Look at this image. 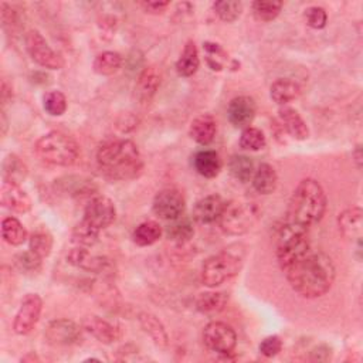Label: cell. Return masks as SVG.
<instances>
[{"label":"cell","mask_w":363,"mask_h":363,"mask_svg":"<svg viewBox=\"0 0 363 363\" xmlns=\"http://www.w3.org/2000/svg\"><path fill=\"white\" fill-rule=\"evenodd\" d=\"M43 309V301L37 294H27L16 313L13 329L17 335H28L37 325Z\"/></svg>","instance_id":"obj_11"},{"label":"cell","mask_w":363,"mask_h":363,"mask_svg":"<svg viewBox=\"0 0 363 363\" xmlns=\"http://www.w3.org/2000/svg\"><path fill=\"white\" fill-rule=\"evenodd\" d=\"M67 259L72 265H75L81 269H85V271H91V272L106 271L111 265L106 258L99 257V255H92L84 247H77V248L71 250V252L67 255Z\"/></svg>","instance_id":"obj_18"},{"label":"cell","mask_w":363,"mask_h":363,"mask_svg":"<svg viewBox=\"0 0 363 363\" xmlns=\"http://www.w3.org/2000/svg\"><path fill=\"white\" fill-rule=\"evenodd\" d=\"M311 251L308 227L286 221L279 228L277 237V259L282 271H286Z\"/></svg>","instance_id":"obj_4"},{"label":"cell","mask_w":363,"mask_h":363,"mask_svg":"<svg viewBox=\"0 0 363 363\" xmlns=\"http://www.w3.org/2000/svg\"><path fill=\"white\" fill-rule=\"evenodd\" d=\"M326 210V194L319 182L313 179L302 180L294 190L288 211L286 221L309 227L323 217Z\"/></svg>","instance_id":"obj_3"},{"label":"cell","mask_w":363,"mask_h":363,"mask_svg":"<svg viewBox=\"0 0 363 363\" xmlns=\"http://www.w3.org/2000/svg\"><path fill=\"white\" fill-rule=\"evenodd\" d=\"M339 230L345 238L354 240L360 242L362 240V227H363V211L360 207L354 206L345 210L339 214L337 218Z\"/></svg>","instance_id":"obj_17"},{"label":"cell","mask_w":363,"mask_h":363,"mask_svg":"<svg viewBox=\"0 0 363 363\" xmlns=\"http://www.w3.org/2000/svg\"><path fill=\"white\" fill-rule=\"evenodd\" d=\"M139 322L145 329V332L150 335V337L155 340L157 346H162V347L167 346V333L156 316L145 312V313H140Z\"/></svg>","instance_id":"obj_30"},{"label":"cell","mask_w":363,"mask_h":363,"mask_svg":"<svg viewBox=\"0 0 363 363\" xmlns=\"http://www.w3.org/2000/svg\"><path fill=\"white\" fill-rule=\"evenodd\" d=\"M279 119L284 123L286 132L298 139V140H303L309 136V129L305 123V121L302 119V116L298 113V111H295L294 108L289 106H282L279 109Z\"/></svg>","instance_id":"obj_22"},{"label":"cell","mask_w":363,"mask_h":363,"mask_svg":"<svg viewBox=\"0 0 363 363\" xmlns=\"http://www.w3.org/2000/svg\"><path fill=\"white\" fill-rule=\"evenodd\" d=\"M242 264V257L238 251L224 250L210 257L201 268V281L204 285L214 288L238 274Z\"/></svg>","instance_id":"obj_7"},{"label":"cell","mask_w":363,"mask_h":363,"mask_svg":"<svg viewBox=\"0 0 363 363\" xmlns=\"http://www.w3.org/2000/svg\"><path fill=\"white\" fill-rule=\"evenodd\" d=\"M160 85V74L156 67H146L135 85V95L140 104H147Z\"/></svg>","instance_id":"obj_19"},{"label":"cell","mask_w":363,"mask_h":363,"mask_svg":"<svg viewBox=\"0 0 363 363\" xmlns=\"http://www.w3.org/2000/svg\"><path fill=\"white\" fill-rule=\"evenodd\" d=\"M282 349V342L278 336H268L265 337L261 343H259V352L265 356V357H274L277 356Z\"/></svg>","instance_id":"obj_44"},{"label":"cell","mask_w":363,"mask_h":363,"mask_svg":"<svg viewBox=\"0 0 363 363\" xmlns=\"http://www.w3.org/2000/svg\"><path fill=\"white\" fill-rule=\"evenodd\" d=\"M166 234L170 240L174 241H187L193 237V223L189 217H177L166 227Z\"/></svg>","instance_id":"obj_34"},{"label":"cell","mask_w":363,"mask_h":363,"mask_svg":"<svg viewBox=\"0 0 363 363\" xmlns=\"http://www.w3.org/2000/svg\"><path fill=\"white\" fill-rule=\"evenodd\" d=\"M72 242L78 247H91L98 241L99 230L91 227L84 220L78 223L72 230Z\"/></svg>","instance_id":"obj_36"},{"label":"cell","mask_w":363,"mask_h":363,"mask_svg":"<svg viewBox=\"0 0 363 363\" xmlns=\"http://www.w3.org/2000/svg\"><path fill=\"white\" fill-rule=\"evenodd\" d=\"M228 170L235 180L245 183L252 177L254 163L248 156L234 155L228 162Z\"/></svg>","instance_id":"obj_31"},{"label":"cell","mask_w":363,"mask_h":363,"mask_svg":"<svg viewBox=\"0 0 363 363\" xmlns=\"http://www.w3.org/2000/svg\"><path fill=\"white\" fill-rule=\"evenodd\" d=\"M292 289L303 298L325 295L335 281V265L323 252H308L284 271Z\"/></svg>","instance_id":"obj_1"},{"label":"cell","mask_w":363,"mask_h":363,"mask_svg":"<svg viewBox=\"0 0 363 363\" xmlns=\"http://www.w3.org/2000/svg\"><path fill=\"white\" fill-rule=\"evenodd\" d=\"M122 65V57L115 51L101 52L94 61V71L99 75H112Z\"/></svg>","instance_id":"obj_32"},{"label":"cell","mask_w":363,"mask_h":363,"mask_svg":"<svg viewBox=\"0 0 363 363\" xmlns=\"http://www.w3.org/2000/svg\"><path fill=\"white\" fill-rule=\"evenodd\" d=\"M3 176L6 182L20 184L27 176V166L16 155H9L3 162Z\"/></svg>","instance_id":"obj_33"},{"label":"cell","mask_w":363,"mask_h":363,"mask_svg":"<svg viewBox=\"0 0 363 363\" xmlns=\"http://www.w3.org/2000/svg\"><path fill=\"white\" fill-rule=\"evenodd\" d=\"M1 204L16 213H27L31 208V199L20 187V184L13 182H3L1 184Z\"/></svg>","instance_id":"obj_15"},{"label":"cell","mask_w":363,"mask_h":363,"mask_svg":"<svg viewBox=\"0 0 363 363\" xmlns=\"http://www.w3.org/2000/svg\"><path fill=\"white\" fill-rule=\"evenodd\" d=\"M217 130V123L213 115L203 113L193 119L190 125V136L200 145H208L213 142Z\"/></svg>","instance_id":"obj_21"},{"label":"cell","mask_w":363,"mask_h":363,"mask_svg":"<svg viewBox=\"0 0 363 363\" xmlns=\"http://www.w3.org/2000/svg\"><path fill=\"white\" fill-rule=\"evenodd\" d=\"M51 248H52V237L47 230L38 228L33 231V234L30 235V251L44 258L50 255Z\"/></svg>","instance_id":"obj_35"},{"label":"cell","mask_w":363,"mask_h":363,"mask_svg":"<svg viewBox=\"0 0 363 363\" xmlns=\"http://www.w3.org/2000/svg\"><path fill=\"white\" fill-rule=\"evenodd\" d=\"M14 264L23 272H35L41 267V257H38L33 251L20 252L16 255Z\"/></svg>","instance_id":"obj_41"},{"label":"cell","mask_w":363,"mask_h":363,"mask_svg":"<svg viewBox=\"0 0 363 363\" xmlns=\"http://www.w3.org/2000/svg\"><path fill=\"white\" fill-rule=\"evenodd\" d=\"M225 201L218 194H210L199 200L193 208V217L201 224H210L220 218Z\"/></svg>","instance_id":"obj_16"},{"label":"cell","mask_w":363,"mask_h":363,"mask_svg":"<svg viewBox=\"0 0 363 363\" xmlns=\"http://www.w3.org/2000/svg\"><path fill=\"white\" fill-rule=\"evenodd\" d=\"M96 162L101 170L113 180L135 179L143 169L138 146L126 139L104 143L96 153Z\"/></svg>","instance_id":"obj_2"},{"label":"cell","mask_w":363,"mask_h":363,"mask_svg":"<svg viewBox=\"0 0 363 363\" xmlns=\"http://www.w3.org/2000/svg\"><path fill=\"white\" fill-rule=\"evenodd\" d=\"M1 235L6 242L20 245L27 240V230L16 217H6L1 221Z\"/></svg>","instance_id":"obj_29"},{"label":"cell","mask_w":363,"mask_h":363,"mask_svg":"<svg viewBox=\"0 0 363 363\" xmlns=\"http://www.w3.org/2000/svg\"><path fill=\"white\" fill-rule=\"evenodd\" d=\"M115 216L116 208L112 200L105 196H96L86 204L82 220L101 231L113 223Z\"/></svg>","instance_id":"obj_10"},{"label":"cell","mask_w":363,"mask_h":363,"mask_svg":"<svg viewBox=\"0 0 363 363\" xmlns=\"http://www.w3.org/2000/svg\"><path fill=\"white\" fill-rule=\"evenodd\" d=\"M199 65H200V58H199L197 47L191 40H189L180 54V58L176 62V71L182 77H191L199 69Z\"/></svg>","instance_id":"obj_24"},{"label":"cell","mask_w":363,"mask_h":363,"mask_svg":"<svg viewBox=\"0 0 363 363\" xmlns=\"http://www.w3.org/2000/svg\"><path fill=\"white\" fill-rule=\"evenodd\" d=\"M305 18H306V24L312 28H323L326 26L328 21V14L325 11V9L318 7V6H312L308 7L305 10Z\"/></svg>","instance_id":"obj_42"},{"label":"cell","mask_w":363,"mask_h":363,"mask_svg":"<svg viewBox=\"0 0 363 363\" xmlns=\"http://www.w3.org/2000/svg\"><path fill=\"white\" fill-rule=\"evenodd\" d=\"M228 301L225 292H204L196 301V308L204 315H216L221 312Z\"/></svg>","instance_id":"obj_27"},{"label":"cell","mask_w":363,"mask_h":363,"mask_svg":"<svg viewBox=\"0 0 363 363\" xmlns=\"http://www.w3.org/2000/svg\"><path fill=\"white\" fill-rule=\"evenodd\" d=\"M170 3L169 1H145L140 6L149 13H162Z\"/></svg>","instance_id":"obj_45"},{"label":"cell","mask_w":363,"mask_h":363,"mask_svg":"<svg viewBox=\"0 0 363 363\" xmlns=\"http://www.w3.org/2000/svg\"><path fill=\"white\" fill-rule=\"evenodd\" d=\"M240 146L245 150H259L265 146V136L258 128H245L240 138Z\"/></svg>","instance_id":"obj_38"},{"label":"cell","mask_w":363,"mask_h":363,"mask_svg":"<svg viewBox=\"0 0 363 363\" xmlns=\"http://www.w3.org/2000/svg\"><path fill=\"white\" fill-rule=\"evenodd\" d=\"M278 176L274 167L268 163H261L252 177L254 189L261 194H269L277 189Z\"/></svg>","instance_id":"obj_25"},{"label":"cell","mask_w":363,"mask_h":363,"mask_svg":"<svg viewBox=\"0 0 363 363\" xmlns=\"http://www.w3.org/2000/svg\"><path fill=\"white\" fill-rule=\"evenodd\" d=\"M269 94H271L272 101H275L279 105H285V104L294 101L295 98H298V95L301 94V88L292 79L279 78L271 85Z\"/></svg>","instance_id":"obj_26"},{"label":"cell","mask_w":363,"mask_h":363,"mask_svg":"<svg viewBox=\"0 0 363 363\" xmlns=\"http://www.w3.org/2000/svg\"><path fill=\"white\" fill-rule=\"evenodd\" d=\"M82 326L86 332H89L95 339H98L102 343H112L119 337V330L116 326H113L112 323H109L108 320L91 315L86 316L82 322Z\"/></svg>","instance_id":"obj_20"},{"label":"cell","mask_w":363,"mask_h":363,"mask_svg":"<svg viewBox=\"0 0 363 363\" xmlns=\"http://www.w3.org/2000/svg\"><path fill=\"white\" fill-rule=\"evenodd\" d=\"M193 163H194V169L197 170V173L207 179L216 177L221 169V160L216 150L197 152L193 159Z\"/></svg>","instance_id":"obj_23"},{"label":"cell","mask_w":363,"mask_h":363,"mask_svg":"<svg viewBox=\"0 0 363 363\" xmlns=\"http://www.w3.org/2000/svg\"><path fill=\"white\" fill-rule=\"evenodd\" d=\"M261 218V211L255 203L231 201L220 216V225L223 231L231 235H241L250 231Z\"/></svg>","instance_id":"obj_6"},{"label":"cell","mask_w":363,"mask_h":363,"mask_svg":"<svg viewBox=\"0 0 363 363\" xmlns=\"http://www.w3.org/2000/svg\"><path fill=\"white\" fill-rule=\"evenodd\" d=\"M255 116V102L251 96L240 95L231 99L227 108V118L235 128L245 129L251 125Z\"/></svg>","instance_id":"obj_14"},{"label":"cell","mask_w":363,"mask_h":363,"mask_svg":"<svg viewBox=\"0 0 363 363\" xmlns=\"http://www.w3.org/2000/svg\"><path fill=\"white\" fill-rule=\"evenodd\" d=\"M43 105L51 116H60L67 111V98L60 91H50L43 98Z\"/></svg>","instance_id":"obj_37"},{"label":"cell","mask_w":363,"mask_h":363,"mask_svg":"<svg viewBox=\"0 0 363 363\" xmlns=\"http://www.w3.org/2000/svg\"><path fill=\"white\" fill-rule=\"evenodd\" d=\"M282 9L281 1H254L252 11L257 20L259 21H271L274 20Z\"/></svg>","instance_id":"obj_40"},{"label":"cell","mask_w":363,"mask_h":363,"mask_svg":"<svg viewBox=\"0 0 363 363\" xmlns=\"http://www.w3.org/2000/svg\"><path fill=\"white\" fill-rule=\"evenodd\" d=\"M35 153L40 159L55 166H71L77 162L79 147L69 136L52 130L35 142Z\"/></svg>","instance_id":"obj_5"},{"label":"cell","mask_w":363,"mask_h":363,"mask_svg":"<svg viewBox=\"0 0 363 363\" xmlns=\"http://www.w3.org/2000/svg\"><path fill=\"white\" fill-rule=\"evenodd\" d=\"M153 211L163 220H174L184 211V199L176 189L160 190L153 200Z\"/></svg>","instance_id":"obj_12"},{"label":"cell","mask_w":363,"mask_h":363,"mask_svg":"<svg viewBox=\"0 0 363 363\" xmlns=\"http://www.w3.org/2000/svg\"><path fill=\"white\" fill-rule=\"evenodd\" d=\"M45 337L52 345L69 346L78 343L81 339V329L72 320L57 319L48 323L45 329Z\"/></svg>","instance_id":"obj_13"},{"label":"cell","mask_w":363,"mask_h":363,"mask_svg":"<svg viewBox=\"0 0 363 363\" xmlns=\"http://www.w3.org/2000/svg\"><path fill=\"white\" fill-rule=\"evenodd\" d=\"M204 50L207 51V62L211 67V69H221L223 67V60L225 58L224 51L218 44H211L206 43Z\"/></svg>","instance_id":"obj_43"},{"label":"cell","mask_w":363,"mask_h":363,"mask_svg":"<svg viewBox=\"0 0 363 363\" xmlns=\"http://www.w3.org/2000/svg\"><path fill=\"white\" fill-rule=\"evenodd\" d=\"M203 340L210 350L228 354L237 345V335L230 325L214 320L206 325L203 330Z\"/></svg>","instance_id":"obj_9"},{"label":"cell","mask_w":363,"mask_h":363,"mask_svg":"<svg viewBox=\"0 0 363 363\" xmlns=\"http://www.w3.org/2000/svg\"><path fill=\"white\" fill-rule=\"evenodd\" d=\"M214 13L227 23H231L234 20H237L242 11V3L241 1H225V0H220L216 1L213 4Z\"/></svg>","instance_id":"obj_39"},{"label":"cell","mask_w":363,"mask_h":363,"mask_svg":"<svg viewBox=\"0 0 363 363\" xmlns=\"http://www.w3.org/2000/svg\"><path fill=\"white\" fill-rule=\"evenodd\" d=\"M26 48L34 62L48 69H61L64 67V60L57 54L45 41V38L37 31L30 30L26 34Z\"/></svg>","instance_id":"obj_8"},{"label":"cell","mask_w":363,"mask_h":363,"mask_svg":"<svg viewBox=\"0 0 363 363\" xmlns=\"http://www.w3.org/2000/svg\"><path fill=\"white\" fill-rule=\"evenodd\" d=\"M160 235H162V227L159 225V223L149 220V221L140 223L135 228L132 238L138 245L147 247L155 244L160 238Z\"/></svg>","instance_id":"obj_28"}]
</instances>
